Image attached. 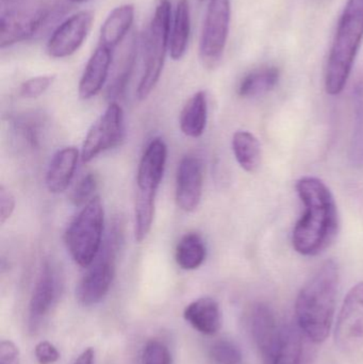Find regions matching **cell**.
Listing matches in <instances>:
<instances>
[{
  "label": "cell",
  "instance_id": "f546056e",
  "mask_svg": "<svg viewBox=\"0 0 363 364\" xmlns=\"http://www.w3.org/2000/svg\"><path fill=\"white\" fill-rule=\"evenodd\" d=\"M55 76H38L28 79L21 85L19 93L23 98H38L49 89Z\"/></svg>",
  "mask_w": 363,
  "mask_h": 364
},
{
  "label": "cell",
  "instance_id": "44dd1931",
  "mask_svg": "<svg viewBox=\"0 0 363 364\" xmlns=\"http://www.w3.org/2000/svg\"><path fill=\"white\" fill-rule=\"evenodd\" d=\"M305 338L300 328L283 327L272 364H307L308 353Z\"/></svg>",
  "mask_w": 363,
  "mask_h": 364
},
{
  "label": "cell",
  "instance_id": "e575fe53",
  "mask_svg": "<svg viewBox=\"0 0 363 364\" xmlns=\"http://www.w3.org/2000/svg\"><path fill=\"white\" fill-rule=\"evenodd\" d=\"M94 353L93 348H87L85 352L81 353L80 356L76 359L74 364H94Z\"/></svg>",
  "mask_w": 363,
  "mask_h": 364
},
{
  "label": "cell",
  "instance_id": "4dcf8cb0",
  "mask_svg": "<svg viewBox=\"0 0 363 364\" xmlns=\"http://www.w3.org/2000/svg\"><path fill=\"white\" fill-rule=\"evenodd\" d=\"M352 159L355 164H363V102L356 114L355 130L352 141Z\"/></svg>",
  "mask_w": 363,
  "mask_h": 364
},
{
  "label": "cell",
  "instance_id": "ac0fdd59",
  "mask_svg": "<svg viewBox=\"0 0 363 364\" xmlns=\"http://www.w3.org/2000/svg\"><path fill=\"white\" fill-rule=\"evenodd\" d=\"M185 320L202 335H215L222 327V311L219 303L211 297H200L185 307Z\"/></svg>",
  "mask_w": 363,
  "mask_h": 364
},
{
  "label": "cell",
  "instance_id": "7c38bea8",
  "mask_svg": "<svg viewBox=\"0 0 363 364\" xmlns=\"http://www.w3.org/2000/svg\"><path fill=\"white\" fill-rule=\"evenodd\" d=\"M61 275L50 261H45L36 280L29 303V327L36 331L57 301L61 290Z\"/></svg>",
  "mask_w": 363,
  "mask_h": 364
},
{
  "label": "cell",
  "instance_id": "ffe728a7",
  "mask_svg": "<svg viewBox=\"0 0 363 364\" xmlns=\"http://www.w3.org/2000/svg\"><path fill=\"white\" fill-rule=\"evenodd\" d=\"M207 119L208 102L206 93L200 91L189 98L181 110L179 119L181 132L189 138H200L206 129Z\"/></svg>",
  "mask_w": 363,
  "mask_h": 364
},
{
  "label": "cell",
  "instance_id": "1f68e13d",
  "mask_svg": "<svg viewBox=\"0 0 363 364\" xmlns=\"http://www.w3.org/2000/svg\"><path fill=\"white\" fill-rule=\"evenodd\" d=\"M34 355L40 364H53L60 359L59 350L48 341H42L36 344Z\"/></svg>",
  "mask_w": 363,
  "mask_h": 364
},
{
  "label": "cell",
  "instance_id": "d4e9b609",
  "mask_svg": "<svg viewBox=\"0 0 363 364\" xmlns=\"http://www.w3.org/2000/svg\"><path fill=\"white\" fill-rule=\"evenodd\" d=\"M206 246L198 233L183 235L177 244L175 259L177 264L185 271L198 269L206 259Z\"/></svg>",
  "mask_w": 363,
  "mask_h": 364
},
{
  "label": "cell",
  "instance_id": "4316f807",
  "mask_svg": "<svg viewBox=\"0 0 363 364\" xmlns=\"http://www.w3.org/2000/svg\"><path fill=\"white\" fill-rule=\"evenodd\" d=\"M210 356L217 364H241L242 353L240 348L228 340H220L213 344Z\"/></svg>",
  "mask_w": 363,
  "mask_h": 364
},
{
  "label": "cell",
  "instance_id": "6da1fadb",
  "mask_svg": "<svg viewBox=\"0 0 363 364\" xmlns=\"http://www.w3.org/2000/svg\"><path fill=\"white\" fill-rule=\"evenodd\" d=\"M296 191L304 203V215L294 227L292 243L303 256H317L325 250L338 232V209L328 186L317 177H303Z\"/></svg>",
  "mask_w": 363,
  "mask_h": 364
},
{
  "label": "cell",
  "instance_id": "83f0119b",
  "mask_svg": "<svg viewBox=\"0 0 363 364\" xmlns=\"http://www.w3.org/2000/svg\"><path fill=\"white\" fill-rule=\"evenodd\" d=\"M38 123L40 122L36 117H21L15 122L17 134L31 149H36L40 145V126Z\"/></svg>",
  "mask_w": 363,
  "mask_h": 364
},
{
  "label": "cell",
  "instance_id": "cb8c5ba5",
  "mask_svg": "<svg viewBox=\"0 0 363 364\" xmlns=\"http://www.w3.org/2000/svg\"><path fill=\"white\" fill-rule=\"evenodd\" d=\"M281 78V72L275 66H264L247 74L239 85L241 97L251 98L272 91Z\"/></svg>",
  "mask_w": 363,
  "mask_h": 364
},
{
  "label": "cell",
  "instance_id": "8fae6325",
  "mask_svg": "<svg viewBox=\"0 0 363 364\" xmlns=\"http://www.w3.org/2000/svg\"><path fill=\"white\" fill-rule=\"evenodd\" d=\"M93 21L94 14L90 11H81L68 17L51 34L47 43L48 55L62 59L76 53L87 38Z\"/></svg>",
  "mask_w": 363,
  "mask_h": 364
},
{
  "label": "cell",
  "instance_id": "d590c367",
  "mask_svg": "<svg viewBox=\"0 0 363 364\" xmlns=\"http://www.w3.org/2000/svg\"><path fill=\"white\" fill-rule=\"evenodd\" d=\"M70 4H82V2L89 1V0H67Z\"/></svg>",
  "mask_w": 363,
  "mask_h": 364
},
{
  "label": "cell",
  "instance_id": "d6a6232c",
  "mask_svg": "<svg viewBox=\"0 0 363 364\" xmlns=\"http://www.w3.org/2000/svg\"><path fill=\"white\" fill-rule=\"evenodd\" d=\"M14 195L4 184L0 186V224L4 225L12 216L15 210Z\"/></svg>",
  "mask_w": 363,
  "mask_h": 364
},
{
  "label": "cell",
  "instance_id": "7a4b0ae2",
  "mask_svg": "<svg viewBox=\"0 0 363 364\" xmlns=\"http://www.w3.org/2000/svg\"><path fill=\"white\" fill-rule=\"evenodd\" d=\"M340 273L334 260L324 262L298 293L296 303L298 328L313 344L330 336L338 296Z\"/></svg>",
  "mask_w": 363,
  "mask_h": 364
},
{
  "label": "cell",
  "instance_id": "5b68a950",
  "mask_svg": "<svg viewBox=\"0 0 363 364\" xmlns=\"http://www.w3.org/2000/svg\"><path fill=\"white\" fill-rule=\"evenodd\" d=\"M172 4L170 0H158L155 13L144 38V73L136 95L146 100L159 82L166 51L170 49Z\"/></svg>",
  "mask_w": 363,
  "mask_h": 364
},
{
  "label": "cell",
  "instance_id": "3957f363",
  "mask_svg": "<svg viewBox=\"0 0 363 364\" xmlns=\"http://www.w3.org/2000/svg\"><path fill=\"white\" fill-rule=\"evenodd\" d=\"M363 40V0H349L338 23L325 74V89L332 96L345 90Z\"/></svg>",
  "mask_w": 363,
  "mask_h": 364
},
{
  "label": "cell",
  "instance_id": "d6986e66",
  "mask_svg": "<svg viewBox=\"0 0 363 364\" xmlns=\"http://www.w3.org/2000/svg\"><path fill=\"white\" fill-rule=\"evenodd\" d=\"M134 6L123 4L117 6L109 14L100 29L99 45L111 50L119 46L127 36L134 21Z\"/></svg>",
  "mask_w": 363,
  "mask_h": 364
},
{
  "label": "cell",
  "instance_id": "4fadbf2b",
  "mask_svg": "<svg viewBox=\"0 0 363 364\" xmlns=\"http://www.w3.org/2000/svg\"><path fill=\"white\" fill-rule=\"evenodd\" d=\"M204 186V166L200 158L187 156L181 159L177 170L176 203L185 212L197 209Z\"/></svg>",
  "mask_w": 363,
  "mask_h": 364
},
{
  "label": "cell",
  "instance_id": "836d02e7",
  "mask_svg": "<svg viewBox=\"0 0 363 364\" xmlns=\"http://www.w3.org/2000/svg\"><path fill=\"white\" fill-rule=\"evenodd\" d=\"M0 364H19L18 348L13 342L0 343Z\"/></svg>",
  "mask_w": 363,
  "mask_h": 364
},
{
  "label": "cell",
  "instance_id": "8992f818",
  "mask_svg": "<svg viewBox=\"0 0 363 364\" xmlns=\"http://www.w3.org/2000/svg\"><path fill=\"white\" fill-rule=\"evenodd\" d=\"M65 12L62 4H40L4 11L0 18V47L12 46L42 34Z\"/></svg>",
  "mask_w": 363,
  "mask_h": 364
},
{
  "label": "cell",
  "instance_id": "2e32d148",
  "mask_svg": "<svg viewBox=\"0 0 363 364\" xmlns=\"http://www.w3.org/2000/svg\"><path fill=\"white\" fill-rule=\"evenodd\" d=\"M112 51L99 45L90 58L79 82L78 93L81 100H91L102 91L110 72Z\"/></svg>",
  "mask_w": 363,
  "mask_h": 364
},
{
  "label": "cell",
  "instance_id": "603a6c76",
  "mask_svg": "<svg viewBox=\"0 0 363 364\" xmlns=\"http://www.w3.org/2000/svg\"><path fill=\"white\" fill-rule=\"evenodd\" d=\"M232 151L237 162L245 172H257L261 164V146L251 132H237L232 136Z\"/></svg>",
  "mask_w": 363,
  "mask_h": 364
},
{
  "label": "cell",
  "instance_id": "484cf974",
  "mask_svg": "<svg viewBox=\"0 0 363 364\" xmlns=\"http://www.w3.org/2000/svg\"><path fill=\"white\" fill-rule=\"evenodd\" d=\"M97 186L98 179L95 174L90 173L82 177L70 193V203L77 208L85 207L95 197L94 193L97 190Z\"/></svg>",
  "mask_w": 363,
  "mask_h": 364
},
{
  "label": "cell",
  "instance_id": "9a60e30c",
  "mask_svg": "<svg viewBox=\"0 0 363 364\" xmlns=\"http://www.w3.org/2000/svg\"><path fill=\"white\" fill-rule=\"evenodd\" d=\"M251 329L264 363L272 364L283 328H279L274 311L268 305L254 306L251 312Z\"/></svg>",
  "mask_w": 363,
  "mask_h": 364
},
{
  "label": "cell",
  "instance_id": "f1b7e54d",
  "mask_svg": "<svg viewBox=\"0 0 363 364\" xmlns=\"http://www.w3.org/2000/svg\"><path fill=\"white\" fill-rule=\"evenodd\" d=\"M143 364H172L170 350L162 342L151 340L145 346Z\"/></svg>",
  "mask_w": 363,
  "mask_h": 364
},
{
  "label": "cell",
  "instance_id": "277c9868",
  "mask_svg": "<svg viewBox=\"0 0 363 364\" xmlns=\"http://www.w3.org/2000/svg\"><path fill=\"white\" fill-rule=\"evenodd\" d=\"M104 210L102 199L95 196L72 220L64 235L66 248L72 260L89 267L102 250Z\"/></svg>",
  "mask_w": 363,
  "mask_h": 364
},
{
  "label": "cell",
  "instance_id": "9c48e42d",
  "mask_svg": "<svg viewBox=\"0 0 363 364\" xmlns=\"http://www.w3.org/2000/svg\"><path fill=\"white\" fill-rule=\"evenodd\" d=\"M125 136V115L117 102L109 105L99 119L90 128L81 151L83 162H90L96 157L119 146Z\"/></svg>",
  "mask_w": 363,
  "mask_h": 364
},
{
  "label": "cell",
  "instance_id": "7402d4cb",
  "mask_svg": "<svg viewBox=\"0 0 363 364\" xmlns=\"http://www.w3.org/2000/svg\"><path fill=\"white\" fill-rule=\"evenodd\" d=\"M191 32V16L188 0H179L170 26V53L173 60H180L187 51Z\"/></svg>",
  "mask_w": 363,
  "mask_h": 364
},
{
  "label": "cell",
  "instance_id": "e0dca14e",
  "mask_svg": "<svg viewBox=\"0 0 363 364\" xmlns=\"http://www.w3.org/2000/svg\"><path fill=\"white\" fill-rule=\"evenodd\" d=\"M78 159V149L72 146L59 149L53 155L45 177V183L49 192L59 194L68 188L74 178Z\"/></svg>",
  "mask_w": 363,
  "mask_h": 364
},
{
  "label": "cell",
  "instance_id": "ba28073f",
  "mask_svg": "<svg viewBox=\"0 0 363 364\" xmlns=\"http://www.w3.org/2000/svg\"><path fill=\"white\" fill-rule=\"evenodd\" d=\"M230 0H210L200 38V55L207 68H212L223 57L230 26Z\"/></svg>",
  "mask_w": 363,
  "mask_h": 364
},
{
  "label": "cell",
  "instance_id": "5bb4252c",
  "mask_svg": "<svg viewBox=\"0 0 363 364\" xmlns=\"http://www.w3.org/2000/svg\"><path fill=\"white\" fill-rule=\"evenodd\" d=\"M168 159V146L161 138L149 142L141 158L136 174V193L156 196L163 178Z\"/></svg>",
  "mask_w": 363,
  "mask_h": 364
},
{
  "label": "cell",
  "instance_id": "8d00e7d4",
  "mask_svg": "<svg viewBox=\"0 0 363 364\" xmlns=\"http://www.w3.org/2000/svg\"><path fill=\"white\" fill-rule=\"evenodd\" d=\"M200 1H205V0H200Z\"/></svg>",
  "mask_w": 363,
  "mask_h": 364
},
{
  "label": "cell",
  "instance_id": "52a82bcc",
  "mask_svg": "<svg viewBox=\"0 0 363 364\" xmlns=\"http://www.w3.org/2000/svg\"><path fill=\"white\" fill-rule=\"evenodd\" d=\"M117 246L119 235L115 231L77 284L76 299L81 306L96 305L108 294L114 279Z\"/></svg>",
  "mask_w": 363,
  "mask_h": 364
},
{
  "label": "cell",
  "instance_id": "30bf717a",
  "mask_svg": "<svg viewBox=\"0 0 363 364\" xmlns=\"http://www.w3.org/2000/svg\"><path fill=\"white\" fill-rule=\"evenodd\" d=\"M335 339L339 348L352 352L363 346V282L347 293L337 320Z\"/></svg>",
  "mask_w": 363,
  "mask_h": 364
}]
</instances>
